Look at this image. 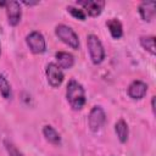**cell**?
Masks as SVG:
<instances>
[{"instance_id":"obj_3","label":"cell","mask_w":156,"mask_h":156,"mask_svg":"<svg viewBox=\"0 0 156 156\" xmlns=\"http://www.w3.org/2000/svg\"><path fill=\"white\" fill-rule=\"evenodd\" d=\"M55 34H56V37L62 43H65L71 49L77 50L79 48V38H78V34L71 27H68L66 24H57L55 27Z\"/></svg>"},{"instance_id":"obj_12","label":"cell","mask_w":156,"mask_h":156,"mask_svg":"<svg viewBox=\"0 0 156 156\" xmlns=\"http://www.w3.org/2000/svg\"><path fill=\"white\" fill-rule=\"evenodd\" d=\"M43 135L46 141H49L52 145H60L61 144V135L60 133L50 124H46L43 127Z\"/></svg>"},{"instance_id":"obj_10","label":"cell","mask_w":156,"mask_h":156,"mask_svg":"<svg viewBox=\"0 0 156 156\" xmlns=\"http://www.w3.org/2000/svg\"><path fill=\"white\" fill-rule=\"evenodd\" d=\"M138 11H139V15H140V17H141L143 21L150 22L155 17L156 2L155 1H143V2L139 4Z\"/></svg>"},{"instance_id":"obj_4","label":"cell","mask_w":156,"mask_h":156,"mask_svg":"<svg viewBox=\"0 0 156 156\" xmlns=\"http://www.w3.org/2000/svg\"><path fill=\"white\" fill-rule=\"evenodd\" d=\"M26 44H27V46L29 48V50L33 54H43L46 50L45 38L38 30H33L29 34H27V37H26Z\"/></svg>"},{"instance_id":"obj_14","label":"cell","mask_w":156,"mask_h":156,"mask_svg":"<svg viewBox=\"0 0 156 156\" xmlns=\"http://www.w3.org/2000/svg\"><path fill=\"white\" fill-rule=\"evenodd\" d=\"M106 26L108 28V32L113 39H119L123 35V27L119 20L117 18H110L106 22Z\"/></svg>"},{"instance_id":"obj_16","label":"cell","mask_w":156,"mask_h":156,"mask_svg":"<svg viewBox=\"0 0 156 156\" xmlns=\"http://www.w3.org/2000/svg\"><path fill=\"white\" fill-rule=\"evenodd\" d=\"M0 94L2 95V98L5 99H10L12 95V90H11V84L9 83L7 78L0 73Z\"/></svg>"},{"instance_id":"obj_11","label":"cell","mask_w":156,"mask_h":156,"mask_svg":"<svg viewBox=\"0 0 156 156\" xmlns=\"http://www.w3.org/2000/svg\"><path fill=\"white\" fill-rule=\"evenodd\" d=\"M55 58H56V62H57L56 65L61 69H69L74 65V56L71 52H67V51L56 52L55 54Z\"/></svg>"},{"instance_id":"obj_17","label":"cell","mask_w":156,"mask_h":156,"mask_svg":"<svg viewBox=\"0 0 156 156\" xmlns=\"http://www.w3.org/2000/svg\"><path fill=\"white\" fill-rule=\"evenodd\" d=\"M4 146H5V149H6L9 156H24V155L17 149V146H16L12 141H10V140H7V139L4 140Z\"/></svg>"},{"instance_id":"obj_20","label":"cell","mask_w":156,"mask_h":156,"mask_svg":"<svg viewBox=\"0 0 156 156\" xmlns=\"http://www.w3.org/2000/svg\"><path fill=\"white\" fill-rule=\"evenodd\" d=\"M151 110H152V112L155 113V96L151 98Z\"/></svg>"},{"instance_id":"obj_6","label":"cell","mask_w":156,"mask_h":156,"mask_svg":"<svg viewBox=\"0 0 156 156\" xmlns=\"http://www.w3.org/2000/svg\"><path fill=\"white\" fill-rule=\"evenodd\" d=\"M45 74H46V80L52 88H58L62 82H63V72L62 69L55 63V62H49L45 67Z\"/></svg>"},{"instance_id":"obj_8","label":"cell","mask_w":156,"mask_h":156,"mask_svg":"<svg viewBox=\"0 0 156 156\" xmlns=\"http://www.w3.org/2000/svg\"><path fill=\"white\" fill-rule=\"evenodd\" d=\"M6 10V16H7V22L10 26H17L21 21L22 17V9L21 4L18 1H6L5 5Z\"/></svg>"},{"instance_id":"obj_19","label":"cell","mask_w":156,"mask_h":156,"mask_svg":"<svg viewBox=\"0 0 156 156\" xmlns=\"http://www.w3.org/2000/svg\"><path fill=\"white\" fill-rule=\"evenodd\" d=\"M23 4L27 6H33V5H38L39 2L38 1H23Z\"/></svg>"},{"instance_id":"obj_21","label":"cell","mask_w":156,"mask_h":156,"mask_svg":"<svg viewBox=\"0 0 156 156\" xmlns=\"http://www.w3.org/2000/svg\"><path fill=\"white\" fill-rule=\"evenodd\" d=\"M0 55H1V44H0Z\"/></svg>"},{"instance_id":"obj_18","label":"cell","mask_w":156,"mask_h":156,"mask_svg":"<svg viewBox=\"0 0 156 156\" xmlns=\"http://www.w3.org/2000/svg\"><path fill=\"white\" fill-rule=\"evenodd\" d=\"M67 11L77 20L79 21H85L87 18V13L80 9V7H76V6H67Z\"/></svg>"},{"instance_id":"obj_7","label":"cell","mask_w":156,"mask_h":156,"mask_svg":"<svg viewBox=\"0 0 156 156\" xmlns=\"http://www.w3.org/2000/svg\"><path fill=\"white\" fill-rule=\"evenodd\" d=\"M77 5L80 6V9L89 16L91 17H98L101 15L104 7H105V1L100 0H80L77 1Z\"/></svg>"},{"instance_id":"obj_5","label":"cell","mask_w":156,"mask_h":156,"mask_svg":"<svg viewBox=\"0 0 156 156\" xmlns=\"http://www.w3.org/2000/svg\"><path fill=\"white\" fill-rule=\"evenodd\" d=\"M106 122V113L104 111V108L101 106H94L90 112H89V117H88V123H89V128L91 132H98L102 128V126Z\"/></svg>"},{"instance_id":"obj_9","label":"cell","mask_w":156,"mask_h":156,"mask_svg":"<svg viewBox=\"0 0 156 156\" xmlns=\"http://www.w3.org/2000/svg\"><path fill=\"white\" fill-rule=\"evenodd\" d=\"M127 93H128V96L133 100H140L143 99L146 93H147V84L143 80H133L128 89H127Z\"/></svg>"},{"instance_id":"obj_15","label":"cell","mask_w":156,"mask_h":156,"mask_svg":"<svg viewBox=\"0 0 156 156\" xmlns=\"http://www.w3.org/2000/svg\"><path fill=\"white\" fill-rule=\"evenodd\" d=\"M140 45L144 50H146L149 54L155 55L156 50H155V37L154 35H141L140 39Z\"/></svg>"},{"instance_id":"obj_13","label":"cell","mask_w":156,"mask_h":156,"mask_svg":"<svg viewBox=\"0 0 156 156\" xmlns=\"http://www.w3.org/2000/svg\"><path fill=\"white\" fill-rule=\"evenodd\" d=\"M115 132H116V134H117L118 140H119L122 144L127 143L128 136H129V128H128L127 122H126L123 118H121V119H118V121L116 122V124H115Z\"/></svg>"},{"instance_id":"obj_2","label":"cell","mask_w":156,"mask_h":156,"mask_svg":"<svg viewBox=\"0 0 156 156\" xmlns=\"http://www.w3.org/2000/svg\"><path fill=\"white\" fill-rule=\"evenodd\" d=\"M87 46L91 62L94 65L101 63L105 58V49L99 37L95 34H89L87 37Z\"/></svg>"},{"instance_id":"obj_1","label":"cell","mask_w":156,"mask_h":156,"mask_svg":"<svg viewBox=\"0 0 156 156\" xmlns=\"http://www.w3.org/2000/svg\"><path fill=\"white\" fill-rule=\"evenodd\" d=\"M66 99L74 111H79L85 105V90L83 85L76 79H71L66 87Z\"/></svg>"}]
</instances>
